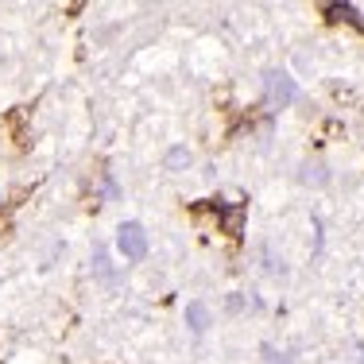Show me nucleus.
<instances>
[{"mask_svg":"<svg viewBox=\"0 0 364 364\" xmlns=\"http://www.w3.org/2000/svg\"><path fill=\"white\" fill-rule=\"evenodd\" d=\"M117 245H120V252H124L128 259H144V252H147V232H144V225H136V221L120 225Z\"/></svg>","mask_w":364,"mask_h":364,"instance_id":"obj_1","label":"nucleus"},{"mask_svg":"<svg viewBox=\"0 0 364 364\" xmlns=\"http://www.w3.org/2000/svg\"><path fill=\"white\" fill-rule=\"evenodd\" d=\"M272 90H275V97H279V101H291L294 97V85L287 82V77H272Z\"/></svg>","mask_w":364,"mask_h":364,"instance_id":"obj_2","label":"nucleus"},{"mask_svg":"<svg viewBox=\"0 0 364 364\" xmlns=\"http://www.w3.org/2000/svg\"><path fill=\"white\" fill-rule=\"evenodd\" d=\"M186 318H190V326H194V329H205V306H198V302H190Z\"/></svg>","mask_w":364,"mask_h":364,"instance_id":"obj_3","label":"nucleus"}]
</instances>
